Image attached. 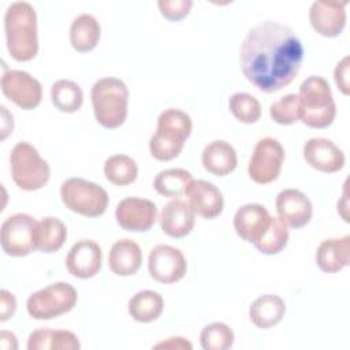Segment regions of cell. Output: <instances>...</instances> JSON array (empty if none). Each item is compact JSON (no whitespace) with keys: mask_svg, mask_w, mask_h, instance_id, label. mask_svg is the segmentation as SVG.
Returning a JSON list of instances; mask_svg holds the SVG:
<instances>
[{"mask_svg":"<svg viewBox=\"0 0 350 350\" xmlns=\"http://www.w3.org/2000/svg\"><path fill=\"white\" fill-rule=\"evenodd\" d=\"M304 45L286 25L265 21L246 34L239 64L246 79L265 93H273L290 85L299 72Z\"/></svg>","mask_w":350,"mask_h":350,"instance_id":"1","label":"cell"},{"mask_svg":"<svg viewBox=\"0 0 350 350\" xmlns=\"http://www.w3.org/2000/svg\"><path fill=\"white\" fill-rule=\"evenodd\" d=\"M7 49L16 62H29L38 52L37 15L27 1L11 3L4 14Z\"/></svg>","mask_w":350,"mask_h":350,"instance_id":"2","label":"cell"},{"mask_svg":"<svg viewBox=\"0 0 350 350\" xmlns=\"http://www.w3.org/2000/svg\"><path fill=\"white\" fill-rule=\"evenodd\" d=\"M191 118L182 109L168 108L157 118L156 133L149 139L152 157L160 161H170L179 156L185 141L191 134Z\"/></svg>","mask_w":350,"mask_h":350,"instance_id":"3","label":"cell"},{"mask_svg":"<svg viewBox=\"0 0 350 350\" xmlns=\"http://www.w3.org/2000/svg\"><path fill=\"white\" fill-rule=\"evenodd\" d=\"M298 96V115L301 122L312 129L328 127L336 115L329 83L320 75L306 78Z\"/></svg>","mask_w":350,"mask_h":350,"instance_id":"4","label":"cell"},{"mask_svg":"<svg viewBox=\"0 0 350 350\" xmlns=\"http://www.w3.org/2000/svg\"><path fill=\"white\" fill-rule=\"evenodd\" d=\"M90 98L98 124L105 129H116L124 123L129 108V89L123 81L113 77L96 81Z\"/></svg>","mask_w":350,"mask_h":350,"instance_id":"5","label":"cell"},{"mask_svg":"<svg viewBox=\"0 0 350 350\" xmlns=\"http://www.w3.org/2000/svg\"><path fill=\"white\" fill-rule=\"evenodd\" d=\"M11 175L15 185L26 191L42 189L51 176V168L38 150L29 142H18L10 156Z\"/></svg>","mask_w":350,"mask_h":350,"instance_id":"6","label":"cell"},{"mask_svg":"<svg viewBox=\"0 0 350 350\" xmlns=\"http://www.w3.org/2000/svg\"><path fill=\"white\" fill-rule=\"evenodd\" d=\"M60 197L66 208L86 216L98 217L108 206V194L97 183L83 178H68L60 186Z\"/></svg>","mask_w":350,"mask_h":350,"instance_id":"7","label":"cell"},{"mask_svg":"<svg viewBox=\"0 0 350 350\" xmlns=\"http://www.w3.org/2000/svg\"><path fill=\"white\" fill-rule=\"evenodd\" d=\"M78 293L66 282L52 283L33 293L26 302L30 317L36 320H51L68 313L77 305Z\"/></svg>","mask_w":350,"mask_h":350,"instance_id":"8","label":"cell"},{"mask_svg":"<svg viewBox=\"0 0 350 350\" xmlns=\"http://www.w3.org/2000/svg\"><path fill=\"white\" fill-rule=\"evenodd\" d=\"M37 220L27 213L8 216L0 228V245L11 257H25L36 250L34 231Z\"/></svg>","mask_w":350,"mask_h":350,"instance_id":"9","label":"cell"},{"mask_svg":"<svg viewBox=\"0 0 350 350\" xmlns=\"http://www.w3.org/2000/svg\"><path fill=\"white\" fill-rule=\"evenodd\" d=\"M284 161L282 144L271 137L260 139L252 153L247 174L258 185H268L278 179Z\"/></svg>","mask_w":350,"mask_h":350,"instance_id":"10","label":"cell"},{"mask_svg":"<svg viewBox=\"0 0 350 350\" xmlns=\"http://www.w3.org/2000/svg\"><path fill=\"white\" fill-rule=\"evenodd\" d=\"M1 92L22 109H34L42 98L41 83L26 71L7 70L1 75Z\"/></svg>","mask_w":350,"mask_h":350,"instance_id":"11","label":"cell"},{"mask_svg":"<svg viewBox=\"0 0 350 350\" xmlns=\"http://www.w3.org/2000/svg\"><path fill=\"white\" fill-rule=\"evenodd\" d=\"M148 269L156 282L170 284L179 282L186 275L187 262L179 249L170 245H157L149 253Z\"/></svg>","mask_w":350,"mask_h":350,"instance_id":"12","label":"cell"},{"mask_svg":"<svg viewBox=\"0 0 350 350\" xmlns=\"http://www.w3.org/2000/svg\"><path fill=\"white\" fill-rule=\"evenodd\" d=\"M115 219L126 231L144 232L154 224L157 219V208L150 200L127 197L116 205Z\"/></svg>","mask_w":350,"mask_h":350,"instance_id":"13","label":"cell"},{"mask_svg":"<svg viewBox=\"0 0 350 350\" xmlns=\"http://www.w3.org/2000/svg\"><path fill=\"white\" fill-rule=\"evenodd\" d=\"M347 1L317 0L309 10V22L314 31L323 37H338L346 26Z\"/></svg>","mask_w":350,"mask_h":350,"instance_id":"14","label":"cell"},{"mask_svg":"<svg viewBox=\"0 0 350 350\" xmlns=\"http://www.w3.org/2000/svg\"><path fill=\"white\" fill-rule=\"evenodd\" d=\"M278 217L291 228H301L306 226L313 215L310 200L301 190L284 189L275 201Z\"/></svg>","mask_w":350,"mask_h":350,"instance_id":"15","label":"cell"},{"mask_svg":"<svg viewBox=\"0 0 350 350\" xmlns=\"http://www.w3.org/2000/svg\"><path fill=\"white\" fill-rule=\"evenodd\" d=\"M103 264V252L97 242L92 239H81L72 245L67 257V271L79 279L96 276Z\"/></svg>","mask_w":350,"mask_h":350,"instance_id":"16","label":"cell"},{"mask_svg":"<svg viewBox=\"0 0 350 350\" xmlns=\"http://www.w3.org/2000/svg\"><path fill=\"white\" fill-rule=\"evenodd\" d=\"M304 159L314 170L334 174L345 167V153L331 139L310 138L304 145Z\"/></svg>","mask_w":350,"mask_h":350,"instance_id":"17","label":"cell"},{"mask_svg":"<svg viewBox=\"0 0 350 350\" xmlns=\"http://www.w3.org/2000/svg\"><path fill=\"white\" fill-rule=\"evenodd\" d=\"M189 198V205L196 215L204 219L217 217L224 208V200L220 190L211 182L197 179L191 180L185 193Z\"/></svg>","mask_w":350,"mask_h":350,"instance_id":"18","label":"cell"},{"mask_svg":"<svg viewBox=\"0 0 350 350\" xmlns=\"http://www.w3.org/2000/svg\"><path fill=\"white\" fill-rule=\"evenodd\" d=\"M271 217L267 208L260 204L242 205L234 215L235 232L243 241L254 245L267 231Z\"/></svg>","mask_w":350,"mask_h":350,"instance_id":"19","label":"cell"},{"mask_svg":"<svg viewBox=\"0 0 350 350\" xmlns=\"http://www.w3.org/2000/svg\"><path fill=\"white\" fill-rule=\"evenodd\" d=\"M196 223V213L182 200L174 198L164 205L160 213V227L171 238H183L189 235Z\"/></svg>","mask_w":350,"mask_h":350,"instance_id":"20","label":"cell"},{"mask_svg":"<svg viewBox=\"0 0 350 350\" xmlns=\"http://www.w3.org/2000/svg\"><path fill=\"white\" fill-rule=\"evenodd\" d=\"M350 235L323 241L316 252L317 267L327 273H335L349 265Z\"/></svg>","mask_w":350,"mask_h":350,"instance_id":"21","label":"cell"},{"mask_svg":"<svg viewBox=\"0 0 350 350\" xmlns=\"http://www.w3.org/2000/svg\"><path fill=\"white\" fill-rule=\"evenodd\" d=\"M202 167L212 175L226 176L231 174L238 164L237 152L227 141L216 139L209 142L201 154Z\"/></svg>","mask_w":350,"mask_h":350,"instance_id":"22","label":"cell"},{"mask_svg":"<svg viewBox=\"0 0 350 350\" xmlns=\"http://www.w3.org/2000/svg\"><path fill=\"white\" fill-rule=\"evenodd\" d=\"M142 264V252L138 243L131 239L116 241L108 254L109 269L118 276H131L137 273Z\"/></svg>","mask_w":350,"mask_h":350,"instance_id":"23","label":"cell"},{"mask_svg":"<svg viewBox=\"0 0 350 350\" xmlns=\"http://www.w3.org/2000/svg\"><path fill=\"white\" fill-rule=\"evenodd\" d=\"M286 313L284 301L275 294H265L254 299L249 308V317L257 328L268 329L282 321Z\"/></svg>","mask_w":350,"mask_h":350,"instance_id":"24","label":"cell"},{"mask_svg":"<svg viewBox=\"0 0 350 350\" xmlns=\"http://www.w3.org/2000/svg\"><path fill=\"white\" fill-rule=\"evenodd\" d=\"M100 23L90 14H81L71 22L70 42L77 52L86 53L93 51L100 41Z\"/></svg>","mask_w":350,"mask_h":350,"instance_id":"25","label":"cell"},{"mask_svg":"<svg viewBox=\"0 0 350 350\" xmlns=\"http://www.w3.org/2000/svg\"><path fill=\"white\" fill-rule=\"evenodd\" d=\"M67 239L66 224L53 216L42 217L37 221L34 231L36 250L42 253H55L64 245Z\"/></svg>","mask_w":350,"mask_h":350,"instance_id":"26","label":"cell"},{"mask_svg":"<svg viewBox=\"0 0 350 350\" xmlns=\"http://www.w3.org/2000/svg\"><path fill=\"white\" fill-rule=\"evenodd\" d=\"M81 343L77 335L67 329L40 328L33 331L27 339L29 350H78Z\"/></svg>","mask_w":350,"mask_h":350,"instance_id":"27","label":"cell"},{"mask_svg":"<svg viewBox=\"0 0 350 350\" xmlns=\"http://www.w3.org/2000/svg\"><path fill=\"white\" fill-rule=\"evenodd\" d=\"M163 309L164 299L153 290L138 291L129 301V314L138 323H152L157 320Z\"/></svg>","mask_w":350,"mask_h":350,"instance_id":"28","label":"cell"},{"mask_svg":"<svg viewBox=\"0 0 350 350\" xmlns=\"http://www.w3.org/2000/svg\"><path fill=\"white\" fill-rule=\"evenodd\" d=\"M193 180V176L189 171L183 168H168L160 171L153 179L154 190L170 198L180 197L186 193L187 186Z\"/></svg>","mask_w":350,"mask_h":350,"instance_id":"29","label":"cell"},{"mask_svg":"<svg viewBox=\"0 0 350 350\" xmlns=\"http://www.w3.org/2000/svg\"><path fill=\"white\" fill-rule=\"evenodd\" d=\"M51 100L60 112L72 113L82 107L83 93L77 82L59 79L51 88Z\"/></svg>","mask_w":350,"mask_h":350,"instance_id":"30","label":"cell"},{"mask_svg":"<svg viewBox=\"0 0 350 350\" xmlns=\"http://www.w3.org/2000/svg\"><path fill=\"white\" fill-rule=\"evenodd\" d=\"M104 175L116 186H127L137 179L138 165L127 154H113L104 163Z\"/></svg>","mask_w":350,"mask_h":350,"instance_id":"31","label":"cell"},{"mask_svg":"<svg viewBox=\"0 0 350 350\" xmlns=\"http://www.w3.org/2000/svg\"><path fill=\"white\" fill-rule=\"evenodd\" d=\"M288 242V228L279 217H271V223L254 247L262 254H278Z\"/></svg>","mask_w":350,"mask_h":350,"instance_id":"32","label":"cell"},{"mask_svg":"<svg viewBox=\"0 0 350 350\" xmlns=\"http://www.w3.org/2000/svg\"><path fill=\"white\" fill-rule=\"evenodd\" d=\"M228 107L231 113L241 123L252 124L256 123L261 116V105L260 101L245 92L234 93L228 100Z\"/></svg>","mask_w":350,"mask_h":350,"instance_id":"33","label":"cell"},{"mask_svg":"<svg viewBox=\"0 0 350 350\" xmlns=\"http://www.w3.org/2000/svg\"><path fill=\"white\" fill-rule=\"evenodd\" d=\"M200 343L204 350H227L234 343V332L227 324L215 321L202 328Z\"/></svg>","mask_w":350,"mask_h":350,"instance_id":"34","label":"cell"},{"mask_svg":"<svg viewBox=\"0 0 350 350\" xmlns=\"http://www.w3.org/2000/svg\"><path fill=\"white\" fill-rule=\"evenodd\" d=\"M269 116L275 123L282 126H290L298 122V96L290 93L271 104Z\"/></svg>","mask_w":350,"mask_h":350,"instance_id":"35","label":"cell"},{"mask_svg":"<svg viewBox=\"0 0 350 350\" xmlns=\"http://www.w3.org/2000/svg\"><path fill=\"white\" fill-rule=\"evenodd\" d=\"M159 10L168 21H180L189 15L193 1L191 0H159Z\"/></svg>","mask_w":350,"mask_h":350,"instance_id":"36","label":"cell"},{"mask_svg":"<svg viewBox=\"0 0 350 350\" xmlns=\"http://www.w3.org/2000/svg\"><path fill=\"white\" fill-rule=\"evenodd\" d=\"M349 74H350V57L345 56L340 62H338L335 71H334V78H335L336 86L345 96L350 94Z\"/></svg>","mask_w":350,"mask_h":350,"instance_id":"37","label":"cell"},{"mask_svg":"<svg viewBox=\"0 0 350 350\" xmlns=\"http://www.w3.org/2000/svg\"><path fill=\"white\" fill-rule=\"evenodd\" d=\"M16 309V299L12 293L8 290H1L0 291V320L4 323L7 321Z\"/></svg>","mask_w":350,"mask_h":350,"instance_id":"38","label":"cell"},{"mask_svg":"<svg viewBox=\"0 0 350 350\" xmlns=\"http://www.w3.org/2000/svg\"><path fill=\"white\" fill-rule=\"evenodd\" d=\"M154 349H191V343L189 340H186L182 336H174V338H168L167 340L159 342L157 345L153 346Z\"/></svg>","mask_w":350,"mask_h":350,"instance_id":"39","label":"cell"},{"mask_svg":"<svg viewBox=\"0 0 350 350\" xmlns=\"http://www.w3.org/2000/svg\"><path fill=\"white\" fill-rule=\"evenodd\" d=\"M0 339H1V346L4 349H16L18 347V342H16V336L12 334V332H8V331H1V335H0Z\"/></svg>","mask_w":350,"mask_h":350,"instance_id":"40","label":"cell"}]
</instances>
